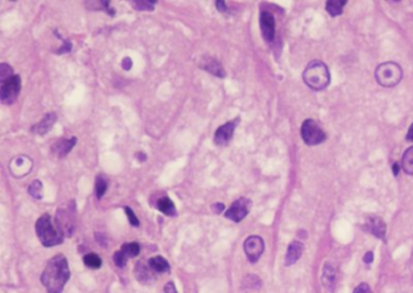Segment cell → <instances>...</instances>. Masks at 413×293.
Returning <instances> with one entry per match:
<instances>
[{"label":"cell","mask_w":413,"mask_h":293,"mask_svg":"<svg viewBox=\"0 0 413 293\" xmlns=\"http://www.w3.org/2000/svg\"><path fill=\"white\" fill-rule=\"evenodd\" d=\"M211 209H212L213 212H216V213H222L223 210H225V204H220V203H218V204H213L212 206H211Z\"/></svg>","instance_id":"e575fe53"},{"label":"cell","mask_w":413,"mask_h":293,"mask_svg":"<svg viewBox=\"0 0 413 293\" xmlns=\"http://www.w3.org/2000/svg\"><path fill=\"white\" fill-rule=\"evenodd\" d=\"M55 36L58 38V39H61L62 40V46L59 47V49L57 50V55H63V53H68V52H71L72 51V43L71 42H68V40H65L63 39V38L59 36V33H57V31L55 30Z\"/></svg>","instance_id":"83f0119b"},{"label":"cell","mask_w":413,"mask_h":293,"mask_svg":"<svg viewBox=\"0 0 413 293\" xmlns=\"http://www.w3.org/2000/svg\"><path fill=\"white\" fill-rule=\"evenodd\" d=\"M303 80L314 91H321L329 86L331 77L327 66L321 61H311L303 72Z\"/></svg>","instance_id":"7a4b0ae2"},{"label":"cell","mask_w":413,"mask_h":293,"mask_svg":"<svg viewBox=\"0 0 413 293\" xmlns=\"http://www.w3.org/2000/svg\"><path fill=\"white\" fill-rule=\"evenodd\" d=\"M122 254L128 258H134L140 254V251H141V247H140V244H137V242H129V244H125L122 245L121 250Z\"/></svg>","instance_id":"603a6c76"},{"label":"cell","mask_w":413,"mask_h":293,"mask_svg":"<svg viewBox=\"0 0 413 293\" xmlns=\"http://www.w3.org/2000/svg\"><path fill=\"white\" fill-rule=\"evenodd\" d=\"M138 159H140V161H146V159H147V155L146 154H143V153H137V155H136Z\"/></svg>","instance_id":"74e56055"},{"label":"cell","mask_w":413,"mask_h":293,"mask_svg":"<svg viewBox=\"0 0 413 293\" xmlns=\"http://www.w3.org/2000/svg\"><path fill=\"white\" fill-rule=\"evenodd\" d=\"M75 144H77V138L75 137L69 138V140H59L51 147V152L57 157H65L71 153Z\"/></svg>","instance_id":"5bb4252c"},{"label":"cell","mask_w":413,"mask_h":293,"mask_svg":"<svg viewBox=\"0 0 413 293\" xmlns=\"http://www.w3.org/2000/svg\"><path fill=\"white\" fill-rule=\"evenodd\" d=\"M364 262L366 264H371L373 262V252H367L364 256Z\"/></svg>","instance_id":"d590c367"},{"label":"cell","mask_w":413,"mask_h":293,"mask_svg":"<svg viewBox=\"0 0 413 293\" xmlns=\"http://www.w3.org/2000/svg\"><path fill=\"white\" fill-rule=\"evenodd\" d=\"M156 209L166 216L173 217V216L177 215V212H176L175 204H173L172 200L168 197L160 198V199L156 201Z\"/></svg>","instance_id":"ac0fdd59"},{"label":"cell","mask_w":413,"mask_h":293,"mask_svg":"<svg viewBox=\"0 0 413 293\" xmlns=\"http://www.w3.org/2000/svg\"><path fill=\"white\" fill-rule=\"evenodd\" d=\"M84 263L91 269H99L102 266V259L96 253H87L84 256Z\"/></svg>","instance_id":"484cf974"},{"label":"cell","mask_w":413,"mask_h":293,"mask_svg":"<svg viewBox=\"0 0 413 293\" xmlns=\"http://www.w3.org/2000/svg\"><path fill=\"white\" fill-rule=\"evenodd\" d=\"M37 235L39 240L45 247H52L56 245L62 244L65 234L57 225L53 224L51 216L49 213H44L36 224Z\"/></svg>","instance_id":"3957f363"},{"label":"cell","mask_w":413,"mask_h":293,"mask_svg":"<svg viewBox=\"0 0 413 293\" xmlns=\"http://www.w3.org/2000/svg\"><path fill=\"white\" fill-rule=\"evenodd\" d=\"M14 71H12V68L8 64V63H2V66H0V81H5L8 80L9 78L14 77Z\"/></svg>","instance_id":"4316f807"},{"label":"cell","mask_w":413,"mask_h":293,"mask_svg":"<svg viewBox=\"0 0 413 293\" xmlns=\"http://www.w3.org/2000/svg\"><path fill=\"white\" fill-rule=\"evenodd\" d=\"M107 189H108V179L101 175L97 176L96 183H94V195H96L97 199H102Z\"/></svg>","instance_id":"7402d4cb"},{"label":"cell","mask_w":413,"mask_h":293,"mask_svg":"<svg viewBox=\"0 0 413 293\" xmlns=\"http://www.w3.org/2000/svg\"><path fill=\"white\" fill-rule=\"evenodd\" d=\"M134 9L138 11H153L155 8L156 2L153 0H136V2H131Z\"/></svg>","instance_id":"d4e9b609"},{"label":"cell","mask_w":413,"mask_h":293,"mask_svg":"<svg viewBox=\"0 0 413 293\" xmlns=\"http://www.w3.org/2000/svg\"><path fill=\"white\" fill-rule=\"evenodd\" d=\"M71 278L68 261L63 254H57L46 264L42 274V282L47 293H61Z\"/></svg>","instance_id":"6da1fadb"},{"label":"cell","mask_w":413,"mask_h":293,"mask_svg":"<svg viewBox=\"0 0 413 293\" xmlns=\"http://www.w3.org/2000/svg\"><path fill=\"white\" fill-rule=\"evenodd\" d=\"M152 268L149 267V264H144L143 262H140L137 264L136 269H135V274H136L137 279L140 280L141 282H148L149 280L153 279V274Z\"/></svg>","instance_id":"d6986e66"},{"label":"cell","mask_w":413,"mask_h":293,"mask_svg":"<svg viewBox=\"0 0 413 293\" xmlns=\"http://www.w3.org/2000/svg\"><path fill=\"white\" fill-rule=\"evenodd\" d=\"M239 124V118L234 119V120H230L228 122H226L225 125L219 126L217 128L216 134H214L213 141L217 146H227L229 143L230 140H232L233 136H234V131L235 127Z\"/></svg>","instance_id":"30bf717a"},{"label":"cell","mask_w":413,"mask_h":293,"mask_svg":"<svg viewBox=\"0 0 413 293\" xmlns=\"http://www.w3.org/2000/svg\"><path fill=\"white\" fill-rule=\"evenodd\" d=\"M252 207V201L247 198H239L234 203L230 205V207L226 211L225 216L233 222H241L246 216L248 215Z\"/></svg>","instance_id":"52a82bcc"},{"label":"cell","mask_w":413,"mask_h":293,"mask_svg":"<svg viewBox=\"0 0 413 293\" xmlns=\"http://www.w3.org/2000/svg\"><path fill=\"white\" fill-rule=\"evenodd\" d=\"M148 264H149V267L152 268V270L154 273L164 274V273L170 272L169 262L162 256H156V257L150 258V259L148 261Z\"/></svg>","instance_id":"e0dca14e"},{"label":"cell","mask_w":413,"mask_h":293,"mask_svg":"<svg viewBox=\"0 0 413 293\" xmlns=\"http://www.w3.org/2000/svg\"><path fill=\"white\" fill-rule=\"evenodd\" d=\"M401 169L407 175L413 176V146L409 147L405 153H403L401 159Z\"/></svg>","instance_id":"44dd1931"},{"label":"cell","mask_w":413,"mask_h":293,"mask_svg":"<svg viewBox=\"0 0 413 293\" xmlns=\"http://www.w3.org/2000/svg\"><path fill=\"white\" fill-rule=\"evenodd\" d=\"M200 67H201V69H204V71L209 72L210 74L216 75V77H218V78L226 77V71L222 68L220 63L218 61H216L214 58L205 57L204 61L201 62Z\"/></svg>","instance_id":"2e32d148"},{"label":"cell","mask_w":413,"mask_h":293,"mask_svg":"<svg viewBox=\"0 0 413 293\" xmlns=\"http://www.w3.org/2000/svg\"><path fill=\"white\" fill-rule=\"evenodd\" d=\"M345 4V0H329V2H326V11L333 17L339 16L342 15L343 8H344Z\"/></svg>","instance_id":"ffe728a7"},{"label":"cell","mask_w":413,"mask_h":293,"mask_svg":"<svg viewBox=\"0 0 413 293\" xmlns=\"http://www.w3.org/2000/svg\"><path fill=\"white\" fill-rule=\"evenodd\" d=\"M365 229L372 235L377 236L378 239H384L387 233V225L384 220L379 217H370L367 219L366 224H365Z\"/></svg>","instance_id":"7c38bea8"},{"label":"cell","mask_w":413,"mask_h":293,"mask_svg":"<svg viewBox=\"0 0 413 293\" xmlns=\"http://www.w3.org/2000/svg\"><path fill=\"white\" fill-rule=\"evenodd\" d=\"M244 250L246 257L251 263H256L264 251V241L261 236H248L244 242Z\"/></svg>","instance_id":"9c48e42d"},{"label":"cell","mask_w":413,"mask_h":293,"mask_svg":"<svg viewBox=\"0 0 413 293\" xmlns=\"http://www.w3.org/2000/svg\"><path fill=\"white\" fill-rule=\"evenodd\" d=\"M377 83L380 86L393 87L396 86L403 77L402 68L395 62H384L380 63L374 72Z\"/></svg>","instance_id":"277c9868"},{"label":"cell","mask_w":413,"mask_h":293,"mask_svg":"<svg viewBox=\"0 0 413 293\" xmlns=\"http://www.w3.org/2000/svg\"><path fill=\"white\" fill-rule=\"evenodd\" d=\"M124 210H125V213H126V216H128V218H129V222H130V224L132 225V226H138L140 225V220H138V218L136 217V215H135V212L134 211H132L130 207H124Z\"/></svg>","instance_id":"f546056e"},{"label":"cell","mask_w":413,"mask_h":293,"mask_svg":"<svg viewBox=\"0 0 413 293\" xmlns=\"http://www.w3.org/2000/svg\"><path fill=\"white\" fill-rule=\"evenodd\" d=\"M113 259H114V263L116 264V267H119V268H124L126 266V263H128V258L122 254L121 251L115 252L114 256H113Z\"/></svg>","instance_id":"f1b7e54d"},{"label":"cell","mask_w":413,"mask_h":293,"mask_svg":"<svg viewBox=\"0 0 413 293\" xmlns=\"http://www.w3.org/2000/svg\"><path fill=\"white\" fill-rule=\"evenodd\" d=\"M21 91V78L20 75H14L8 80L3 81L0 87V100L4 105H11L17 100Z\"/></svg>","instance_id":"8992f818"},{"label":"cell","mask_w":413,"mask_h":293,"mask_svg":"<svg viewBox=\"0 0 413 293\" xmlns=\"http://www.w3.org/2000/svg\"><path fill=\"white\" fill-rule=\"evenodd\" d=\"M338 283V269L333 263L326 262L323 267L321 274V285L324 293H335Z\"/></svg>","instance_id":"ba28073f"},{"label":"cell","mask_w":413,"mask_h":293,"mask_svg":"<svg viewBox=\"0 0 413 293\" xmlns=\"http://www.w3.org/2000/svg\"><path fill=\"white\" fill-rule=\"evenodd\" d=\"M262 36L268 43H272L275 38V18L268 11H263L260 17Z\"/></svg>","instance_id":"8fae6325"},{"label":"cell","mask_w":413,"mask_h":293,"mask_svg":"<svg viewBox=\"0 0 413 293\" xmlns=\"http://www.w3.org/2000/svg\"><path fill=\"white\" fill-rule=\"evenodd\" d=\"M214 4H216L217 10H218L219 12H226L227 11L226 2H223V0H217V2H214Z\"/></svg>","instance_id":"836d02e7"},{"label":"cell","mask_w":413,"mask_h":293,"mask_svg":"<svg viewBox=\"0 0 413 293\" xmlns=\"http://www.w3.org/2000/svg\"><path fill=\"white\" fill-rule=\"evenodd\" d=\"M56 119H57V116H56V113H47V114L44 116L42 119V121H39L38 124H36L31 127V131L34 132V134L37 135H45L51 130V127L55 124Z\"/></svg>","instance_id":"9a60e30c"},{"label":"cell","mask_w":413,"mask_h":293,"mask_svg":"<svg viewBox=\"0 0 413 293\" xmlns=\"http://www.w3.org/2000/svg\"><path fill=\"white\" fill-rule=\"evenodd\" d=\"M43 183L42 181H39V179H37V181H34L33 183H31L29 187H28V193L31 198H34L36 200H42L43 199Z\"/></svg>","instance_id":"cb8c5ba5"},{"label":"cell","mask_w":413,"mask_h":293,"mask_svg":"<svg viewBox=\"0 0 413 293\" xmlns=\"http://www.w3.org/2000/svg\"><path fill=\"white\" fill-rule=\"evenodd\" d=\"M301 135L303 138L304 143L308 146H316V144L323 143L326 140V135L320 125L313 119H307L302 124Z\"/></svg>","instance_id":"5b68a950"},{"label":"cell","mask_w":413,"mask_h":293,"mask_svg":"<svg viewBox=\"0 0 413 293\" xmlns=\"http://www.w3.org/2000/svg\"><path fill=\"white\" fill-rule=\"evenodd\" d=\"M164 291H165V293H177V289H176L175 283H173L172 281L166 283L165 287H164Z\"/></svg>","instance_id":"1f68e13d"},{"label":"cell","mask_w":413,"mask_h":293,"mask_svg":"<svg viewBox=\"0 0 413 293\" xmlns=\"http://www.w3.org/2000/svg\"><path fill=\"white\" fill-rule=\"evenodd\" d=\"M406 140L409 141V142H413V124L409 126V128L407 131V135H406Z\"/></svg>","instance_id":"8d00e7d4"},{"label":"cell","mask_w":413,"mask_h":293,"mask_svg":"<svg viewBox=\"0 0 413 293\" xmlns=\"http://www.w3.org/2000/svg\"><path fill=\"white\" fill-rule=\"evenodd\" d=\"M353 293H372V289L370 286L367 285V283H360V285L358 286L354 289V292Z\"/></svg>","instance_id":"4dcf8cb0"},{"label":"cell","mask_w":413,"mask_h":293,"mask_svg":"<svg viewBox=\"0 0 413 293\" xmlns=\"http://www.w3.org/2000/svg\"><path fill=\"white\" fill-rule=\"evenodd\" d=\"M121 66H122V69H124V71H130V69L132 68V59L130 57H125L124 59H122Z\"/></svg>","instance_id":"d6a6232c"},{"label":"cell","mask_w":413,"mask_h":293,"mask_svg":"<svg viewBox=\"0 0 413 293\" xmlns=\"http://www.w3.org/2000/svg\"><path fill=\"white\" fill-rule=\"evenodd\" d=\"M303 251H304V245L302 244L301 241H297V240L292 241L291 244L289 245L288 252H286L285 266L290 267L297 262L299 258H301L302 253H303Z\"/></svg>","instance_id":"4fadbf2b"},{"label":"cell","mask_w":413,"mask_h":293,"mask_svg":"<svg viewBox=\"0 0 413 293\" xmlns=\"http://www.w3.org/2000/svg\"><path fill=\"white\" fill-rule=\"evenodd\" d=\"M399 169H400V166L398 165V164H394V168H393V171H394V175H398V172H399Z\"/></svg>","instance_id":"f35d334b"}]
</instances>
